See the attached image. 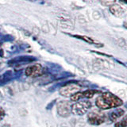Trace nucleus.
Segmentation results:
<instances>
[{"mask_svg": "<svg viewBox=\"0 0 127 127\" xmlns=\"http://www.w3.org/2000/svg\"><path fill=\"white\" fill-rule=\"evenodd\" d=\"M98 92V91L96 90H87L85 91H83V92H78L76 94H75L74 95H72V96L71 97V99L74 102H77L79 99L83 98H91Z\"/></svg>", "mask_w": 127, "mask_h": 127, "instance_id": "423d86ee", "label": "nucleus"}, {"mask_svg": "<svg viewBox=\"0 0 127 127\" xmlns=\"http://www.w3.org/2000/svg\"><path fill=\"white\" fill-rule=\"evenodd\" d=\"M91 107V102L87 100L77 102L71 106V112L75 115L81 116V115L85 114L89 110Z\"/></svg>", "mask_w": 127, "mask_h": 127, "instance_id": "7ed1b4c3", "label": "nucleus"}, {"mask_svg": "<svg viewBox=\"0 0 127 127\" xmlns=\"http://www.w3.org/2000/svg\"><path fill=\"white\" fill-rule=\"evenodd\" d=\"M124 113H125V111H124V110H123V109L117 108L116 110H114L111 113H110L109 118L112 122H115V121H117L118 118H120L122 116V115L124 114Z\"/></svg>", "mask_w": 127, "mask_h": 127, "instance_id": "1a4fd4ad", "label": "nucleus"}, {"mask_svg": "<svg viewBox=\"0 0 127 127\" xmlns=\"http://www.w3.org/2000/svg\"><path fill=\"white\" fill-rule=\"evenodd\" d=\"M79 91H80V87L78 85L71 83L61 87L60 90V94L64 97H71L75 94L79 92Z\"/></svg>", "mask_w": 127, "mask_h": 127, "instance_id": "20e7f679", "label": "nucleus"}, {"mask_svg": "<svg viewBox=\"0 0 127 127\" xmlns=\"http://www.w3.org/2000/svg\"><path fill=\"white\" fill-rule=\"evenodd\" d=\"M127 122H126V117H125L124 118L121 120L120 122H117L116 124L114 125L115 127H126Z\"/></svg>", "mask_w": 127, "mask_h": 127, "instance_id": "9b49d317", "label": "nucleus"}, {"mask_svg": "<svg viewBox=\"0 0 127 127\" xmlns=\"http://www.w3.org/2000/svg\"><path fill=\"white\" fill-rule=\"evenodd\" d=\"M87 121L91 125L98 126L106 121V116L99 110H93L87 114Z\"/></svg>", "mask_w": 127, "mask_h": 127, "instance_id": "f03ea898", "label": "nucleus"}, {"mask_svg": "<svg viewBox=\"0 0 127 127\" xmlns=\"http://www.w3.org/2000/svg\"><path fill=\"white\" fill-rule=\"evenodd\" d=\"M57 113L60 116L67 118L71 112V105L68 101H61L57 104Z\"/></svg>", "mask_w": 127, "mask_h": 127, "instance_id": "39448f33", "label": "nucleus"}, {"mask_svg": "<svg viewBox=\"0 0 127 127\" xmlns=\"http://www.w3.org/2000/svg\"><path fill=\"white\" fill-rule=\"evenodd\" d=\"M75 37H77L79 38H80L82 40H83V41H87V43H90V44H98V45H101L100 43H99L98 41H97L96 40H95L93 38H91V37H87V36H75Z\"/></svg>", "mask_w": 127, "mask_h": 127, "instance_id": "9d476101", "label": "nucleus"}, {"mask_svg": "<svg viewBox=\"0 0 127 127\" xmlns=\"http://www.w3.org/2000/svg\"><path fill=\"white\" fill-rule=\"evenodd\" d=\"M4 116H5V111H4L2 108L0 107V121L4 118Z\"/></svg>", "mask_w": 127, "mask_h": 127, "instance_id": "ddd939ff", "label": "nucleus"}, {"mask_svg": "<svg viewBox=\"0 0 127 127\" xmlns=\"http://www.w3.org/2000/svg\"><path fill=\"white\" fill-rule=\"evenodd\" d=\"M101 3L102 4V5H104L105 6H111L115 3V2L114 1H111V2H110V1H102Z\"/></svg>", "mask_w": 127, "mask_h": 127, "instance_id": "f8f14e48", "label": "nucleus"}, {"mask_svg": "<svg viewBox=\"0 0 127 127\" xmlns=\"http://www.w3.org/2000/svg\"><path fill=\"white\" fill-rule=\"evenodd\" d=\"M42 72V67L40 64H33L27 67L25 71L26 75L29 77H37Z\"/></svg>", "mask_w": 127, "mask_h": 127, "instance_id": "0eeeda50", "label": "nucleus"}, {"mask_svg": "<svg viewBox=\"0 0 127 127\" xmlns=\"http://www.w3.org/2000/svg\"><path fill=\"white\" fill-rule=\"evenodd\" d=\"M110 10L114 16L116 17H122L125 14L126 10L122 6H119L118 4H114L110 7Z\"/></svg>", "mask_w": 127, "mask_h": 127, "instance_id": "6e6552de", "label": "nucleus"}, {"mask_svg": "<svg viewBox=\"0 0 127 127\" xmlns=\"http://www.w3.org/2000/svg\"><path fill=\"white\" fill-rule=\"evenodd\" d=\"M122 103L123 102L121 98L110 92H106L99 95L95 101L96 106L102 110L116 108L122 105Z\"/></svg>", "mask_w": 127, "mask_h": 127, "instance_id": "f257e3e1", "label": "nucleus"}]
</instances>
